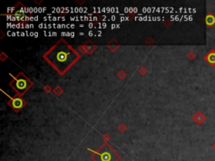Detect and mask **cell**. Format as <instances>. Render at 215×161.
Wrapping results in <instances>:
<instances>
[{
  "mask_svg": "<svg viewBox=\"0 0 215 161\" xmlns=\"http://www.w3.org/2000/svg\"><path fill=\"white\" fill-rule=\"evenodd\" d=\"M121 156L113 150L107 142L103 143L98 150L92 151L91 159L93 161H119Z\"/></svg>",
  "mask_w": 215,
  "mask_h": 161,
  "instance_id": "2",
  "label": "cell"
},
{
  "mask_svg": "<svg viewBox=\"0 0 215 161\" xmlns=\"http://www.w3.org/2000/svg\"><path fill=\"white\" fill-rule=\"evenodd\" d=\"M81 58V54L65 39H59L43 55V59L61 76L65 75Z\"/></svg>",
  "mask_w": 215,
  "mask_h": 161,
  "instance_id": "1",
  "label": "cell"
},
{
  "mask_svg": "<svg viewBox=\"0 0 215 161\" xmlns=\"http://www.w3.org/2000/svg\"><path fill=\"white\" fill-rule=\"evenodd\" d=\"M206 24H207L208 26H212L213 25H214L215 18L213 17V15H212V14H208V15L206 17Z\"/></svg>",
  "mask_w": 215,
  "mask_h": 161,
  "instance_id": "6",
  "label": "cell"
},
{
  "mask_svg": "<svg viewBox=\"0 0 215 161\" xmlns=\"http://www.w3.org/2000/svg\"><path fill=\"white\" fill-rule=\"evenodd\" d=\"M206 60L209 63L210 65H215V51H211L210 53L208 54V56H206Z\"/></svg>",
  "mask_w": 215,
  "mask_h": 161,
  "instance_id": "5",
  "label": "cell"
},
{
  "mask_svg": "<svg viewBox=\"0 0 215 161\" xmlns=\"http://www.w3.org/2000/svg\"><path fill=\"white\" fill-rule=\"evenodd\" d=\"M8 106L11 108L14 112H19L26 105V102L23 98V96L19 94H14L8 101Z\"/></svg>",
  "mask_w": 215,
  "mask_h": 161,
  "instance_id": "4",
  "label": "cell"
},
{
  "mask_svg": "<svg viewBox=\"0 0 215 161\" xmlns=\"http://www.w3.org/2000/svg\"><path fill=\"white\" fill-rule=\"evenodd\" d=\"M9 86L16 92V94L24 96L25 92H27L33 86V82L24 73L19 72L10 80Z\"/></svg>",
  "mask_w": 215,
  "mask_h": 161,
  "instance_id": "3",
  "label": "cell"
}]
</instances>
